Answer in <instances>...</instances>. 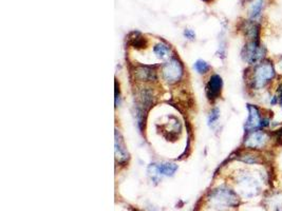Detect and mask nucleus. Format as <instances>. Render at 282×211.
<instances>
[{"label":"nucleus","instance_id":"nucleus-1","mask_svg":"<svg viewBox=\"0 0 282 211\" xmlns=\"http://www.w3.org/2000/svg\"><path fill=\"white\" fill-rule=\"evenodd\" d=\"M280 78L275 59L268 56L257 64L248 67L245 72L246 89L252 96L267 95Z\"/></svg>","mask_w":282,"mask_h":211},{"label":"nucleus","instance_id":"nucleus-2","mask_svg":"<svg viewBox=\"0 0 282 211\" xmlns=\"http://www.w3.org/2000/svg\"><path fill=\"white\" fill-rule=\"evenodd\" d=\"M267 170L268 168L262 170L256 168L239 169L234 177L237 193L244 199H253L261 194L264 191L263 187L268 177V173H265Z\"/></svg>","mask_w":282,"mask_h":211},{"label":"nucleus","instance_id":"nucleus-3","mask_svg":"<svg viewBox=\"0 0 282 211\" xmlns=\"http://www.w3.org/2000/svg\"><path fill=\"white\" fill-rule=\"evenodd\" d=\"M242 149L272 155L278 149L274 131L271 129H259L245 132L242 140Z\"/></svg>","mask_w":282,"mask_h":211},{"label":"nucleus","instance_id":"nucleus-4","mask_svg":"<svg viewBox=\"0 0 282 211\" xmlns=\"http://www.w3.org/2000/svg\"><path fill=\"white\" fill-rule=\"evenodd\" d=\"M246 110L248 118L244 124V133L259 129H271L274 121V112L271 109L257 103H248Z\"/></svg>","mask_w":282,"mask_h":211},{"label":"nucleus","instance_id":"nucleus-5","mask_svg":"<svg viewBox=\"0 0 282 211\" xmlns=\"http://www.w3.org/2000/svg\"><path fill=\"white\" fill-rule=\"evenodd\" d=\"M207 202L209 206L217 210H225L238 207L241 203V199L237 191L232 188L227 186H219L209 192Z\"/></svg>","mask_w":282,"mask_h":211},{"label":"nucleus","instance_id":"nucleus-6","mask_svg":"<svg viewBox=\"0 0 282 211\" xmlns=\"http://www.w3.org/2000/svg\"><path fill=\"white\" fill-rule=\"evenodd\" d=\"M268 57V51L262 41H249L242 47L241 58L248 67L257 64Z\"/></svg>","mask_w":282,"mask_h":211},{"label":"nucleus","instance_id":"nucleus-7","mask_svg":"<svg viewBox=\"0 0 282 211\" xmlns=\"http://www.w3.org/2000/svg\"><path fill=\"white\" fill-rule=\"evenodd\" d=\"M240 32L245 37L246 42L249 41H261V23L257 20L252 19H244L239 26Z\"/></svg>","mask_w":282,"mask_h":211},{"label":"nucleus","instance_id":"nucleus-8","mask_svg":"<svg viewBox=\"0 0 282 211\" xmlns=\"http://www.w3.org/2000/svg\"><path fill=\"white\" fill-rule=\"evenodd\" d=\"M162 73L166 82L169 84H174L178 81H180V78L182 77L183 67L181 62L177 58H172L164 64Z\"/></svg>","mask_w":282,"mask_h":211},{"label":"nucleus","instance_id":"nucleus-9","mask_svg":"<svg viewBox=\"0 0 282 211\" xmlns=\"http://www.w3.org/2000/svg\"><path fill=\"white\" fill-rule=\"evenodd\" d=\"M178 170V166L172 163H163V164H152L148 168V172L151 177L152 181L158 182L161 177H172L175 171Z\"/></svg>","mask_w":282,"mask_h":211},{"label":"nucleus","instance_id":"nucleus-10","mask_svg":"<svg viewBox=\"0 0 282 211\" xmlns=\"http://www.w3.org/2000/svg\"><path fill=\"white\" fill-rule=\"evenodd\" d=\"M265 2L266 0H242L248 18L259 21L265 9Z\"/></svg>","mask_w":282,"mask_h":211},{"label":"nucleus","instance_id":"nucleus-11","mask_svg":"<svg viewBox=\"0 0 282 211\" xmlns=\"http://www.w3.org/2000/svg\"><path fill=\"white\" fill-rule=\"evenodd\" d=\"M223 89V79L220 75L213 74L206 85V96L210 101H215L220 98Z\"/></svg>","mask_w":282,"mask_h":211},{"label":"nucleus","instance_id":"nucleus-12","mask_svg":"<svg viewBox=\"0 0 282 211\" xmlns=\"http://www.w3.org/2000/svg\"><path fill=\"white\" fill-rule=\"evenodd\" d=\"M115 157L119 163H125L129 157L124 139L118 130L115 131Z\"/></svg>","mask_w":282,"mask_h":211},{"label":"nucleus","instance_id":"nucleus-13","mask_svg":"<svg viewBox=\"0 0 282 211\" xmlns=\"http://www.w3.org/2000/svg\"><path fill=\"white\" fill-rule=\"evenodd\" d=\"M265 205L271 211H282V193L273 192L270 196H266Z\"/></svg>","mask_w":282,"mask_h":211},{"label":"nucleus","instance_id":"nucleus-14","mask_svg":"<svg viewBox=\"0 0 282 211\" xmlns=\"http://www.w3.org/2000/svg\"><path fill=\"white\" fill-rule=\"evenodd\" d=\"M153 52H155L156 56L161 60H168L171 54V51L169 46H167L164 43H159L153 48Z\"/></svg>","mask_w":282,"mask_h":211},{"label":"nucleus","instance_id":"nucleus-15","mask_svg":"<svg viewBox=\"0 0 282 211\" xmlns=\"http://www.w3.org/2000/svg\"><path fill=\"white\" fill-rule=\"evenodd\" d=\"M136 76L140 79V81H145V82L153 81V79H156V72L151 70L150 68L142 67L136 70Z\"/></svg>","mask_w":282,"mask_h":211},{"label":"nucleus","instance_id":"nucleus-16","mask_svg":"<svg viewBox=\"0 0 282 211\" xmlns=\"http://www.w3.org/2000/svg\"><path fill=\"white\" fill-rule=\"evenodd\" d=\"M220 120V110L218 108H213L208 115V125L210 128L215 129L218 126Z\"/></svg>","mask_w":282,"mask_h":211},{"label":"nucleus","instance_id":"nucleus-17","mask_svg":"<svg viewBox=\"0 0 282 211\" xmlns=\"http://www.w3.org/2000/svg\"><path fill=\"white\" fill-rule=\"evenodd\" d=\"M271 92H273V93L276 95V97L278 99V106L282 111V76Z\"/></svg>","mask_w":282,"mask_h":211},{"label":"nucleus","instance_id":"nucleus-18","mask_svg":"<svg viewBox=\"0 0 282 211\" xmlns=\"http://www.w3.org/2000/svg\"><path fill=\"white\" fill-rule=\"evenodd\" d=\"M194 68L195 70L200 73V74H205V73H207L210 69V65L208 64V62H206L205 60H198L196 61L195 65H194Z\"/></svg>","mask_w":282,"mask_h":211},{"label":"nucleus","instance_id":"nucleus-19","mask_svg":"<svg viewBox=\"0 0 282 211\" xmlns=\"http://www.w3.org/2000/svg\"><path fill=\"white\" fill-rule=\"evenodd\" d=\"M275 59V62H276V68H277V71L279 73L280 76H282V54L279 55L278 57L274 58Z\"/></svg>","mask_w":282,"mask_h":211},{"label":"nucleus","instance_id":"nucleus-20","mask_svg":"<svg viewBox=\"0 0 282 211\" xmlns=\"http://www.w3.org/2000/svg\"><path fill=\"white\" fill-rule=\"evenodd\" d=\"M184 36L186 37V38H188V39H195V37H196V34H195V32L192 31V30H190V29H186L185 31H184Z\"/></svg>","mask_w":282,"mask_h":211},{"label":"nucleus","instance_id":"nucleus-21","mask_svg":"<svg viewBox=\"0 0 282 211\" xmlns=\"http://www.w3.org/2000/svg\"><path fill=\"white\" fill-rule=\"evenodd\" d=\"M204 2H209V0H204Z\"/></svg>","mask_w":282,"mask_h":211}]
</instances>
